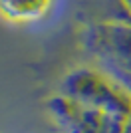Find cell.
I'll return each mask as SVG.
<instances>
[{
  "label": "cell",
  "mask_w": 131,
  "mask_h": 133,
  "mask_svg": "<svg viewBox=\"0 0 131 133\" xmlns=\"http://www.w3.org/2000/svg\"><path fill=\"white\" fill-rule=\"evenodd\" d=\"M82 46L97 70L131 91V20H105L83 30Z\"/></svg>",
  "instance_id": "1"
},
{
  "label": "cell",
  "mask_w": 131,
  "mask_h": 133,
  "mask_svg": "<svg viewBox=\"0 0 131 133\" xmlns=\"http://www.w3.org/2000/svg\"><path fill=\"white\" fill-rule=\"evenodd\" d=\"M60 95L121 117L131 115V91L97 68H77L62 82Z\"/></svg>",
  "instance_id": "2"
},
{
  "label": "cell",
  "mask_w": 131,
  "mask_h": 133,
  "mask_svg": "<svg viewBox=\"0 0 131 133\" xmlns=\"http://www.w3.org/2000/svg\"><path fill=\"white\" fill-rule=\"evenodd\" d=\"M48 109L64 133H123L127 121V117L71 101L60 94L48 101Z\"/></svg>",
  "instance_id": "3"
},
{
  "label": "cell",
  "mask_w": 131,
  "mask_h": 133,
  "mask_svg": "<svg viewBox=\"0 0 131 133\" xmlns=\"http://www.w3.org/2000/svg\"><path fill=\"white\" fill-rule=\"evenodd\" d=\"M56 0H0V16L14 24L38 22L48 16Z\"/></svg>",
  "instance_id": "4"
},
{
  "label": "cell",
  "mask_w": 131,
  "mask_h": 133,
  "mask_svg": "<svg viewBox=\"0 0 131 133\" xmlns=\"http://www.w3.org/2000/svg\"><path fill=\"white\" fill-rule=\"evenodd\" d=\"M123 133H131V115L127 117V121H125V127H123Z\"/></svg>",
  "instance_id": "5"
},
{
  "label": "cell",
  "mask_w": 131,
  "mask_h": 133,
  "mask_svg": "<svg viewBox=\"0 0 131 133\" xmlns=\"http://www.w3.org/2000/svg\"><path fill=\"white\" fill-rule=\"evenodd\" d=\"M121 4L125 6V8H127V12L131 14V0H121Z\"/></svg>",
  "instance_id": "6"
}]
</instances>
